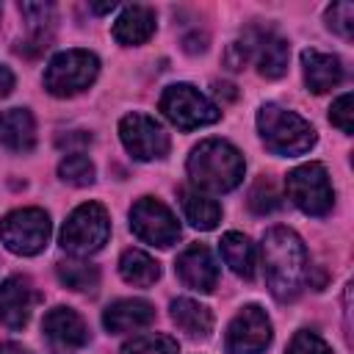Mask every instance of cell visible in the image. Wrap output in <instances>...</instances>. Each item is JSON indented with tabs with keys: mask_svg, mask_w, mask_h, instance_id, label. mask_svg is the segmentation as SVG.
Returning <instances> with one entry per match:
<instances>
[{
	"mask_svg": "<svg viewBox=\"0 0 354 354\" xmlns=\"http://www.w3.org/2000/svg\"><path fill=\"white\" fill-rule=\"evenodd\" d=\"M111 235L108 210L100 202H83L75 207L61 230V246L72 254H91L105 246Z\"/></svg>",
	"mask_w": 354,
	"mask_h": 354,
	"instance_id": "cell-5",
	"label": "cell"
},
{
	"mask_svg": "<svg viewBox=\"0 0 354 354\" xmlns=\"http://www.w3.org/2000/svg\"><path fill=\"white\" fill-rule=\"evenodd\" d=\"M116 8V3L111 0V3H105V6H91V11H97V14H105V11H113Z\"/></svg>",
	"mask_w": 354,
	"mask_h": 354,
	"instance_id": "cell-34",
	"label": "cell"
},
{
	"mask_svg": "<svg viewBox=\"0 0 354 354\" xmlns=\"http://www.w3.org/2000/svg\"><path fill=\"white\" fill-rule=\"evenodd\" d=\"M288 354H332V348L315 332H296L288 346Z\"/></svg>",
	"mask_w": 354,
	"mask_h": 354,
	"instance_id": "cell-30",
	"label": "cell"
},
{
	"mask_svg": "<svg viewBox=\"0 0 354 354\" xmlns=\"http://www.w3.org/2000/svg\"><path fill=\"white\" fill-rule=\"evenodd\" d=\"M160 111L180 130H196V127L218 122V116H221L218 108L188 83L169 86L163 91V97H160Z\"/></svg>",
	"mask_w": 354,
	"mask_h": 354,
	"instance_id": "cell-8",
	"label": "cell"
},
{
	"mask_svg": "<svg viewBox=\"0 0 354 354\" xmlns=\"http://www.w3.org/2000/svg\"><path fill=\"white\" fill-rule=\"evenodd\" d=\"M58 177L69 185H91L94 183V163L83 155V152H69L61 163H58Z\"/></svg>",
	"mask_w": 354,
	"mask_h": 354,
	"instance_id": "cell-25",
	"label": "cell"
},
{
	"mask_svg": "<svg viewBox=\"0 0 354 354\" xmlns=\"http://www.w3.org/2000/svg\"><path fill=\"white\" fill-rule=\"evenodd\" d=\"M257 130L263 144L274 155H301L315 144V130L307 119H301L296 111H288L282 105H263L257 111Z\"/></svg>",
	"mask_w": 354,
	"mask_h": 354,
	"instance_id": "cell-3",
	"label": "cell"
},
{
	"mask_svg": "<svg viewBox=\"0 0 354 354\" xmlns=\"http://www.w3.org/2000/svg\"><path fill=\"white\" fill-rule=\"evenodd\" d=\"M249 53L254 55L257 61V69L263 77H282L288 72V58H290V47L282 36L277 33H268V30H260L254 33V41L249 44Z\"/></svg>",
	"mask_w": 354,
	"mask_h": 354,
	"instance_id": "cell-16",
	"label": "cell"
},
{
	"mask_svg": "<svg viewBox=\"0 0 354 354\" xmlns=\"http://www.w3.org/2000/svg\"><path fill=\"white\" fill-rule=\"evenodd\" d=\"M77 141H80V144H88V141H91V136H88V133H83V136H61V138H58V147L77 144Z\"/></svg>",
	"mask_w": 354,
	"mask_h": 354,
	"instance_id": "cell-32",
	"label": "cell"
},
{
	"mask_svg": "<svg viewBox=\"0 0 354 354\" xmlns=\"http://www.w3.org/2000/svg\"><path fill=\"white\" fill-rule=\"evenodd\" d=\"M122 354H180V346L169 335H138L122 346Z\"/></svg>",
	"mask_w": 354,
	"mask_h": 354,
	"instance_id": "cell-26",
	"label": "cell"
},
{
	"mask_svg": "<svg viewBox=\"0 0 354 354\" xmlns=\"http://www.w3.org/2000/svg\"><path fill=\"white\" fill-rule=\"evenodd\" d=\"M0 144L14 152H30L36 144V122L25 108L0 111Z\"/></svg>",
	"mask_w": 354,
	"mask_h": 354,
	"instance_id": "cell-18",
	"label": "cell"
},
{
	"mask_svg": "<svg viewBox=\"0 0 354 354\" xmlns=\"http://www.w3.org/2000/svg\"><path fill=\"white\" fill-rule=\"evenodd\" d=\"M155 33V11L149 6H127L113 22V39L119 44H141Z\"/></svg>",
	"mask_w": 354,
	"mask_h": 354,
	"instance_id": "cell-19",
	"label": "cell"
},
{
	"mask_svg": "<svg viewBox=\"0 0 354 354\" xmlns=\"http://www.w3.org/2000/svg\"><path fill=\"white\" fill-rule=\"evenodd\" d=\"M301 66H304V83L310 91L324 94L329 88H335L343 80V66L340 58L332 53H321V50H304L301 53Z\"/></svg>",
	"mask_w": 354,
	"mask_h": 354,
	"instance_id": "cell-17",
	"label": "cell"
},
{
	"mask_svg": "<svg viewBox=\"0 0 354 354\" xmlns=\"http://www.w3.org/2000/svg\"><path fill=\"white\" fill-rule=\"evenodd\" d=\"M11 88H14V75H11V69H8V66H3V64H0V100H3V97H8V94H11Z\"/></svg>",
	"mask_w": 354,
	"mask_h": 354,
	"instance_id": "cell-31",
	"label": "cell"
},
{
	"mask_svg": "<svg viewBox=\"0 0 354 354\" xmlns=\"http://www.w3.org/2000/svg\"><path fill=\"white\" fill-rule=\"evenodd\" d=\"M246 171L243 155L221 138H207L196 144L188 155V177L194 185L213 191V194H227L241 185Z\"/></svg>",
	"mask_w": 354,
	"mask_h": 354,
	"instance_id": "cell-2",
	"label": "cell"
},
{
	"mask_svg": "<svg viewBox=\"0 0 354 354\" xmlns=\"http://www.w3.org/2000/svg\"><path fill=\"white\" fill-rule=\"evenodd\" d=\"M285 191L290 202L307 213V216H326L335 205V191L329 183V174L321 163H304L288 171L285 177Z\"/></svg>",
	"mask_w": 354,
	"mask_h": 354,
	"instance_id": "cell-6",
	"label": "cell"
},
{
	"mask_svg": "<svg viewBox=\"0 0 354 354\" xmlns=\"http://www.w3.org/2000/svg\"><path fill=\"white\" fill-rule=\"evenodd\" d=\"M55 274L61 279V285H66L69 290H80V293H91L100 285V271L91 263L83 260H61L55 266Z\"/></svg>",
	"mask_w": 354,
	"mask_h": 354,
	"instance_id": "cell-24",
	"label": "cell"
},
{
	"mask_svg": "<svg viewBox=\"0 0 354 354\" xmlns=\"http://www.w3.org/2000/svg\"><path fill=\"white\" fill-rule=\"evenodd\" d=\"M249 207L257 213V216H266L271 210L279 207V194L274 191L271 180H257L254 188L249 191Z\"/></svg>",
	"mask_w": 354,
	"mask_h": 354,
	"instance_id": "cell-27",
	"label": "cell"
},
{
	"mask_svg": "<svg viewBox=\"0 0 354 354\" xmlns=\"http://www.w3.org/2000/svg\"><path fill=\"white\" fill-rule=\"evenodd\" d=\"M155 321V307L144 299H119L102 313V324L111 335H124L144 329Z\"/></svg>",
	"mask_w": 354,
	"mask_h": 354,
	"instance_id": "cell-15",
	"label": "cell"
},
{
	"mask_svg": "<svg viewBox=\"0 0 354 354\" xmlns=\"http://www.w3.org/2000/svg\"><path fill=\"white\" fill-rule=\"evenodd\" d=\"M36 301H39V293L33 290L28 277H22V274L8 277L0 285V321L8 329H22L30 321Z\"/></svg>",
	"mask_w": 354,
	"mask_h": 354,
	"instance_id": "cell-12",
	"label": "cell"
},
{
	"mask_svg": "<svg viewBox=\"0 0 354 354\" xmlns=\"http://www.w3.org/2000/svg\"><path fill=\"white\" fill-rule=\"evenodd\" d=\"M171 318L191 337H207L213 329V313L194 299H174L171 301Z\"/></svg>",
	"mask_w": 354,
	"mask_h": 354,
	"instance_id": "cell-21",
	"label": "cell"
},
{
	"mask_svg": "<svg viewBox=\"0 0 354 354\" xmlns=\"http://www.w3.org/2000/svg\"><path fill=\"white\" fill-rule=\"evenodd\" d=\"M326 25L329 30L340 33L343 39H351V28H354V6L351 3H332L326 8Z\"/></svg>",
	"mask_w": 354,
	"mask_h": 354,
	"instance_id": "cell-28",
	"label": "cell"
},
{
	"mask_svg": "<svg viewBox=\"0 0 354 354\" xmlns=\"http://www.w3.org/2000/svg\"><path fill=\"white\" fill-rule=\"evenodd\" d=\"M183 213L196 230H213L221 221V207L216 199L199 194V191H183Z\"/></svg>",
	"mask_w": 354,
	"mask_h": 354,
	"instance_id": "cell-23",
	"label": "cell"
},
{
	"mask_svg": "<svg viewBox=\"0 0 354 354\" xmlns=\"http://www.w3.org/2000/svg\"><path fill=\"white\" fill-rule=\"evenodd\" d=\"M218 249H221V257L224 263L243 279H252L254 277V246L246 235L241 232H227L221 241H218Z\"/></svg>",
	"mask_w": 354,
	"mask_h": 354,
	"instance_id": "cell-22",
	"label": "cell"
},
{
	"mask_svg": "<svg viewBox=\"0 0 354 354\" xmlns=\"http://www.w3.org/2000/svg\"><path fill=\"white\" fill-rule=\"evenodd\" d=\"M100 72V61L88 50H64L53 55L44 69V88L55 97H72L86 91Z\"/></svg>",
	"mask_w": 354,
	"mask_h": 354,
	"instance_id": "cell-4",
	"label": "cell"
},
{
	"mask_svg": "<svg viewBox=\"0 0 354 354\" xmlns=\"http://www.w3.org/2000/svg\"><path fill=\"white\" fill-rule=\"evenodd\" d=\"M329 119L335 127H340L343 133H351L354 130V97L351 94H343L335 100V105L329 108Z\"/></svg>",
	"mask_w": 354,
	"mask_h": 354,
	"instance_id": "cell-29",
	"label": "cell"
},
{
	"mask_svg": "<svg viewBox=\"0 0 354 354\" xmlns=\"http://www.w3.org/2000/svg\"><path fill=\"white\" fill-rule=\"evenodd\" d=\"M177 274L191 290H199V293H210L218 285V266H216L210 249L202 243L188 246L177 257Z\"/></svg>",
	"mask_w": 354,
	"mask_h": 354,
	"instance_id": "cell-13",
	"label": "cell"
},
{
	"mask_svg": "<svg viewBox=\"0 0 354 354\" xmlns=\"http://www.w3.org/2000/svg\"><path fill=\"white\" fill-rule=\"evenodd\" d=\"M119 274L127 285H136V288H149L158 282L160 277V266L158 260H152L147 252L141 249H124L122 257H119Z\"/></svg>",
	"mask_w": 354,
	"mask_h": 354,
	"instance_id": "cell-20",
	"label": "cell"
},
{
	"mask_svg": "<svg viewBox=\"0 0 354 354\" xmlns=\"http://www.w3.org/2000/svg\"><path fill=\"white\" fill-rule=\"evenodd\" d=\"M41 329L61 348H80V346L88 343V326H86V321L75 310H69V307H53L44 315Z\"/></svg>",
	"mask_w": 354,
	"mask_h": 354,
	"instance_id": "cell-14",
	"label": "cell"
},
{
	"mask_svg": "<svg viewBox=\"0 0 354 354\" xmlns=\"http://www.w3.org/2000/svg\"><path fill=\"white\" fill-rule=\"evenodd\" d=\"M263 266L268 290L279 301L296 299L310 277L307 249L301 238L288 227H271L263 235Z\"/></svg>",
	"mask_w": 354,
	"mask_h": 354,
	"instance_id": "cell-1",
	"label": "cell"
},
{
	"mask_svg": "<svg viewBox=\"0 0 354 354\" xmlns=\"http://www.w3.org/2000/svg\"><path fill=\"white\" fill-rule=\"evenodd\" d=\"M130 230L141 241H147L152 246H160V249L177 243V238H180V224H177L174 213L152 196H141L130 207Z\"/></svg>",
	"mask_w": 354,
	"mask_h": 354,
	"instance_id": "cell-9",
	"label": "cell"
},
{
	"mask_svg": "<svg viewBox=\"0 0 354 354\" xmlns=\"http://www.w3.org/2000/svg\"><path fill=\"white\" fill-rule=\"evenodd\" d=\"M271 343V321L257 304H246L227 326L230 354H263Z\"/></svg>",
	"mask_w": 354,
	"mask_h": 354,
	"instance_id": "cell-11",
	"label": "cell"
},
{
	"mask_svg": "<svg viewBox=\"0 0 354 354\" xmlns=\"http://www.w3.org/2000/svg\"><path fill=\"white\" fill-rule=\"evenodd\" d=\"M50 216L39 207H19L11 210L0 221V241L14 254H39L50 241Z\"/></svg>",
	"mask_w": 354,
	"mask_h": 354,
	"instance_id": "cell-7",
	"label": "cell"
},
{
	"mask_svg": "<svg viewBox=\"0 0 354 354\" xmlns=\"http://www.w3.org/2000/svg\"><path fill=\"white\" fill-rule=\"evenodd\" d=\"M0 354H28V351L17 343H0Z\"/></svg>",
	"mask_w": 354,
	"mask_h": 354,
	"instance_id": "cell-33",
	"label": "cell"
},
{
	"mask_svg": "<svg viewBox=\"0 0 354 354\" xmlns=\"http://www.w3.org/2000/svg\"><path fill=\"white\" fill-rule=\"evenodd\" d=\"M119 138L124 149L138 160H155L169 152V136L166 130L147 113H127L119 122Z\"/></svg>",
	"mask_w": 354,
	"mask_h": 354,
	"instance_id": "cell-10",
	"label": "cell"
}]
</instances>
